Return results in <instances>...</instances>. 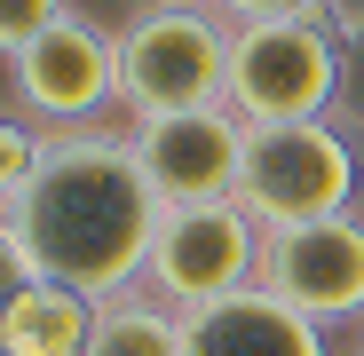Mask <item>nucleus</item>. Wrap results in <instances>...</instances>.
<instances>
[{"label":"nucleus","mask_w":364,"mask_h":356,"mask_svg":"<svg viewBox=\"0 0 364 356\" xmlns=\"http://www.w3.org/2000/svg\"><path fill=\"white\" fill-rule=\"evenodd\" d=\"M206 9H222L230 24H254V16H325L333 0H206Z\"/></svg>","instance_id":"dca6fc26"},{"label":"nucleus","mask_w":364,"mask_h":356,"mask_svg":"<svg viewBox=\"0 0 364 356\" xmlns=\"http://www.w3.org/2000/svg\"><path fill=\"white\" fill-rule=\"evenodd\" d=\"M246 127L333 119L341 103V24L333 16H254L230 24V95Z\"/></svg>","instance_id":"7ed1b4c3"},{"label":"nucleus","mask_w":364,"mask_h":356,"mask_svg":"<svg viewBox=\"0 0 364 356\" xmlns=\"http://www.w3.org/2000/svg\"><path fill=\"white\" fill-rule=\"evenodd\" d=\"M32 158H40V135H32V127H16V119H0V206L24 190Z\"/></svg>","instance_id":"4468645a"},{"label":"nucleus","mask_w":364,"mask_h":356,"mask_svg":"<svg viewBox=\"0 0 364 356\" xmlns=\"http://www.w3.org/2000/svg\"><path fill=\"white\" fill-rule=\"evenodd\" d=\"M9 87L48 135L103 127V111L119 103V32H103L95 16L64 9L40 40H24L9 55Z\"/></svg>","instance_id":"423d86ee"},{"label":"nucleus","mask_w":364,"mask_h":356,"mask_svg":"<svg viewBox=\"0 0 364 356\" xmlns=\"http://www.w3.org/2000/svg\"><path fill=\"white\" fill-rule=\"evenodd\" d=\"M24 285H32V261L16 246V230H9V206H0V325H9V309H16Z\"/></svg>","instance_id":"2eb2a0df"},{"label":"nucleus","mask_w":364,"mask_h":356,"mask_svg":"<svg viewBox=\"0 0 364 356\" xmlns=\"http://www.w3.org/2000/svg\"><path fill=\"white\" fill-rule=\"evenodd\" d=\"M356 356H364V340H356Z\"/></svg>","instance_id":"a211bd4d"},{"label":"nucleus","mask_w":364,"mask_h":356,"mask_svg":"<svg viewBox=\"0 0 364 356\" xmlns=\"http://www.w3.org/2000/svg\"><path fill=\"white\" fill-rule=\"evenodd\" d=\"M356 143L341 119H277V127H246V166H237V206L262 230L285 222H325L356 206Z\"/></svg>","instance_id":"20e7f679"},{"label":"nucleus","mask_w":364,"mask_h":356,"mask_svg":"<svg viewBox=\"0 0 364 356\" xmlns=\"http://www.w3.org/2000/svg\"><path fill=\"white\" fill-rule=\"evenodd\" d=\"M333 24H341V103H333V119L364 135V0L341 9Z\"/></svg>","instance_id":"f8f14e48"},{"label":"nucleus","mask_w":364,"mask_h":356,"mask_svg":"<svg viewBox=\"0 0 364 356\" xmlns=\"http://www.w3.org/2000/svg\"><path fill=\"white\" fill-rule=\"evenodd\" d=\"M87 333H95V301H87V293L32 277L16 293L9 325H0V356H80Z\"/></svg>","instance_id":"9d476101"},{"label":"nucleus","mask_w":364,"mask_h":356,"mask_svg":"<svg viewBox=\"0 0 364 356\" xmlns=\"http://www.w3.org/2000/svg\"><path fill=\"white\" fill-rule=\"evenodd\" d=\"M159 214H166V198L151 190L127 127L40 135V158L24 174V190L9 198V230H16L32 277L72 285L87 301H111V293L143 285Z\"/></svg>","instance_id":"f257e3e1"},{"label":"nucleus","mask_w":364,"mask_h":356,"mask_svg":"<svg viewBox=\"0 0 364 356\" xmlns=\"http://www.w3.org/2000/svg\"><path fill=\"white\" fill-rule=\"evenodd\" d=\"M230 95V16L206 0H151L119 24V111H198Z\"/></svg>","instance_id":"f03ea898"},{"label":"nucleus","mask_w":364,"mask_h":356,"mask_svg":"<svg viewBox=\"0 0 364 356\" xmlns=\"http://www.w3.org/2000/svg\"><path fill=\"white\" fill-rule=\"evenodd\" d=\"M262 293H277L285 309L309 325H364V214H325V222H285L262 230Z\"/></svg>","instance_id":"0eeeda50"},{"label":"nucleus","mask_w":364,"mask_h":356,"mask_svg":"<svg viewBox=\"0 0 364 356\" xmlns=\"http://www.w3.org/2000/svg\"><path fill=\"white\" fill-rule=\"evenodd\" d=\"M80 356H182V309H166L159 293H111L95 301V333Z\"/></svg>","instance_id":"9b49d317"},{"label":"nucleus","mask_w":364,"mask_h":356,"mask_svg":"<svg viewBox=\"0 0 364 356\" xmlns=\"http://www.w3.org/2000/svg\"><path fill=\"white\" fill-rule=\"evenodd\" d=\"M135 9H151V0H135Z\"/></svg>","instance_id":"f3484780"},{"label":"nucleus","mask_w":364,"mask_h":356,"mask_svg":"<svg viewBox=\"0 0 364 356\" xmlns=\"http://www.w3.org/2000/svg\"><path fill=\"white\" fill-rule=\"evenodd\" d=\"M262 269V222L214 198V206H166L159 237H151V261H143V293H159L166 309H206L222 293H246Z\"/></svg>","instance_id":"39448f33"},{"label":"nucleus","mask_w":364,"mask_h":356,"mask_svg":"<svg viewBox=\"0 0 364 356\" xmlns=\"http://www.w3.org/2000/svg\"><path fill=\"white\" fill-rule=\"evenodd\" d=\"M182 356H333V348H325V325L246 285L206 309H182Z\"/></svg>","instance_id":"1a4fd4ad"},{"label":"nucleus","mask_w":364,"mask_h":356,"mask_svg":"<svg viewBox=\"0 0 364 356\" xmlns=\"http://www.w3.org/2000/svg\"><path fill=\"white\" fill-rule=\"evenodd\" d=\"M135 158L151 174V190L166 206H214L237 198V166H246V119L230 103H198V111H159V119H127Z\"/></svg>","instance_id":"6e6552de"},{"label":"nucleus","mask_w":364,"mask_h":356,"mask_svg":"<svg viewBox=\"0 0 364 356\" xmlns=\"http://www.w3.org/2000/svg\"><path fill=\"white\" fill-rule=\"evenodd\" d=\"M55 16H64V0H0V55H16L24 40H40Z\"/></svg>","instance_id":"ddd939ff"}]
</instances>
